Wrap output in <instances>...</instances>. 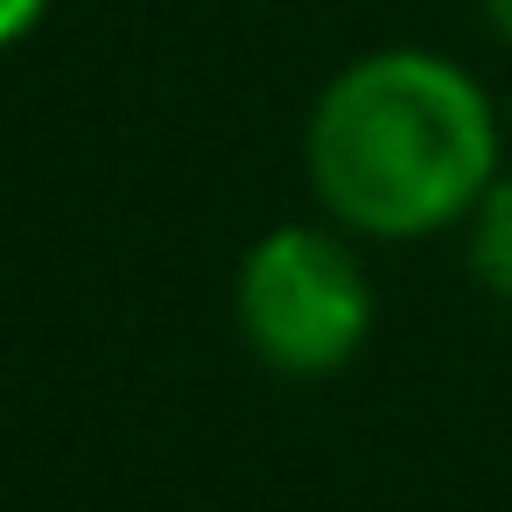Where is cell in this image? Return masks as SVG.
<instances>
[{
    "label": "cell",
    "mask_w": 512,
    "mask_h": 512,
    "mask_svg": "<svg viewBox=\"0 0 512 512\" xmlns=\"http://www.w3.org/2000/svg\"><path fill=\"white\" fill-rule=\"evenodd\" d=\"M246 351L281 379H330L372 337V274L344 225H274L232 281Z\"/></svg>",
    "instance_id": "2"
},
{
    "label": "cell",
    "mask_w": 512,
    "mask_h": 512,
    "mask_svg": "<svg viewBox=\"0 0 512 512\" xmlns=\"http://www.w3.org/2000/svg\"><path fill=\"white\" fill-rule=\"evenodd\" d=\"M463 260H470V281L512 309V169L491 176V190L470 204L463 218Z\"/></svg>",
    "instance_id": "3"
},
{
    "label": "cell",
    "mask_w": 512,
    "mask_h": 512,
    "mask_svg": "<svg viewBox=\"0 0 512 512\" xmlns=\"http://www.w3.org/2000/svg\"><path fill=\"white\" fill-rule=\"evenodd\" d=\"M302 169L330 225L407 246L470 218L498 162L491 92L435 50H372L344 64L302 127Z\"/></svg>",
    "instance_id": "1"
},
{
    "label": "cell",
    "mask_w": 512,
    "mask_h": 512,
    "mask_svg": "<svg viewBox=\"0 0 512 512\" xmlns=\"http://www.w3.org/2000/svg\"><path fill=\"white\" fill-rule=\"evenodd\" d=\"M43 15H50V0H0V50L29 43L43 29Z\"/></svg>",
    "instance_id": "4"
},
{
    "label": "cell",
    "mask_w": 512,
    "mask_h": 512,
    "mask_svg": "<svg viewBox=\"0 0 512 512\" xmlns=\"http://www.w3.org/2000/svg\"><path fill=\"white\" fill-rule=\"evenodd\" d=\"M477 8H484V22H491V36L512 50V0H477Z\"/></svg>",
    "instance_id": "5"
}]
</instances>
